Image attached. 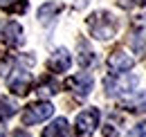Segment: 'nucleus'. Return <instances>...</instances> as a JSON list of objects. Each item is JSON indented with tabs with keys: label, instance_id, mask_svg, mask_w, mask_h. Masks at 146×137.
I'll list each match as a JSON object with an SVG mask.
<instances>
[{
	"label": "nucleus",
	"instance_id": "f257e3e1",
	"mask_svg": "<svg viewBox=\"0 0 146 137\" xmlns=\"http://www.w3.org/2000/svg\"><path fill=\"white\" fill-rule=\"evenodd\" d=\"M117 18L108 14V11H97V14H92L88 18V29H90V34L94 38H99V41H108L112 36L117 34Z\"/></svg>",
	"mask_w": 146,
	"mask_h": 137
},
{
	"label": "nucleus",
	"instance_id": "f03ea898",
	"mask_svg": "<svg viewBox=\"0 0 146 137\" xmlns=\"http://www.w3.org/2000/svg\"><path fill=\"white\" fill-rule=\"evenodd\" d=\"M137 76L135 74H126V72H121V74H115V76H108L106 81H104V88H106V92H108L110 97H117V94H128V92H133V88L137 86Z\"/></svg>",
	"mask_w": 146,
	"mask_h": 137
},
{
	"label": "nucleus",
	"instance_id": "7ed1b4c3",
	"mask_svg": "<svg viewBox=\"0 0 146 137\" xmlns=\"http://www.w3.org/2000/svg\"><path fill=\"white\" fill-rule=\"evenodd\" d=\"M99 126V110L97 108H86L76 115V121H74V130L79 137H90Z\"/></svg>",
	"mask_w": 146,
	"mask_h": 137
},
{
	"label": "nucleus",
	"instance_id": "20e7f679",
	"mask_svg": "<svg viewBox=\"0 0 146 137\" xmlns=\"http://www.w3.org/2000/svg\"><path fill=\"white\" fill-rule=\"evenodd\" d=\"M54 112V106L50 101H38V103H32L25 108L23 112V124L25 126H34V124H40V121L50 119Z\"/></svg>",
	"mask_w": 146,
	"mask_h": 137
},
{
	"label": "nucleus",
	"instance_id": "39448f33",
	"mask_svg": "<svg viewBox=\"0 0 146 137\" xmlns=\"http://www.w3.org/2000/svg\"><path fill=\"white\" fill-rule=\"evenodd\" d=\"M108 68L112 74H121V72H128V70L135 68V59L130 54H126V52L117 50L108 56Z\"/></svg>",
	"mask_w": 146,
	"mask_h": 137
},
{
	"label": "nucleus",
	"instance_id": "423d86ee",
	"mask_svg": "<svg viewBox=\"0 0 146 137\" xmlns=\"http://www.w3.org/2000/svg\"><path fill=\"white\" fill-rule=\"evenodd\" d=\"M0 41L7 43V45H20L23 43V27L16 20L0 23Z\"/></svg>",
	"mask_w": 146,
	"mask_h": 137
},
{
	"label": "nucleus",
	"instance_id": "0eeeda50",
	"mask_svg": "<svg viewBox=\"0 0 146 137\" xmlns=\"http://www.w3.org/2000/svg\"><path fill=\"white\" fill-rule=\"evenodd\" d=\"M7 83H9V90L14 94H27L29 88H32V74L25 72V70H14L9 74V81Z\"/></svg>",
	"mask_w": 146,
	"mask_h": 137
},
{
	"label": "nucleus",
	"instance_id": "6e6552de",
	"mask_svg": "<svg viewBox=\"0 0 146 137\" xmlns=\"http://www.w3.org/2000/svg\"><path fill=\"white\" fill-rule=\"evenodd\" d=\"M65 88H70L74 94H79V97H88L90 90H92V76L86 74V72H81L76 76H70L65 81Z\"/></svg>",
	"mask_w": 146,
	"mask_h": 137
},
{
	"label": "nucleus",
	"instance_id": "1a4fd4ad",
	"mask_svg": "<svg viewBox=\"0 0 146 137\" xmlns=\"http://www.w3.org/2000/svg\"><path fill=\"white\" fill-rule=\"evenodd\" d=\"M70 65H72V56L68 54V50H56L47 61V68L52 72H68Z\"/></svg>",
	"mask_w": 146,
	"mask_h": 137
},
{
	"label": "nucleus",
	"instance_id": "9d476101",
	"mask_svg": "<svg viewBox=\"0 0 146 137\" xmlns=\"http://www.w3.org/2000/svg\"><path fill=\"white\" fill-rule=\"evenodd\" d=\"M43 137H70V124L68 119H54L45 130H43Z\"/></svg>",
	"mask_w": 146,
	"mask_h": 137
},
{
	"label": "nucleus",
	"instance_id": "9b49d317",
	"mask_svg": "<svg viewBox=\"0 0 146 137\" xmlns=\"http://www.w3.org/2000/svg\"><path fill=\"white\" fill-rule=\"evenodd\" d=\"M121 106L133 112H146V92H135L133 97H126Z\"/></svg>",
	"mask_w": 146,
	"mask_h": 137
},
{
	"label": "nucleus",
	"instance_id": "f8f14e48",
	"mask_svg": "<svg viewBox=\"0 0 146 137\" xmlns=\"http://www.w3.org/2000/svg\"><path fill=\"white\" fill-rule=\"evenodd\" d=\"M16 110H18V106L11 101V99L0 97V119H11L16 115Z\"/></svg>",
	"mask_w": 146,
	"mask_h": 137
},
{
	"label": "nucleus",
	"instance_id": "ddd939ff",
	"mask_svg": "<svg viewBox=\"0 0 146 137\" xmlns=\"http://www.w3.org/2000/svg\"><path fill=\"white\" fill-rule=\"evenodd\" d=\"M61 11V5H56V2H50V5H43L40 9H38V18L43 20V23H50L52 18L56 16Z\"/></svg>",
	"mask_w": 146,
	"mask_h": 137
},
{
	"label": "nucleus",
	"instance_id": "4468645a",
	"mask_svg": "<svg viewBox=\"0 0 146 137\" xmlns=\"http://www.w3.org/2000/svg\"><path fill=\"white\" fill-rule=\"evenodd\" d=\"M117 5L121 9H133V7H144L146 0H117Z\"/></svg>",
	"mask_w": 146,
	"mask_h": 137
},
{
	"label": "nucleus",
	"instance_id": "2eb2a0df",
	"mask_svg": "<svg viewBox=\"0 0 146 137\" xmlns=\"http://www.w3.org/2000/svg\"><path fill=\"white\" fill-rule=\"evenodd\" d=\"M126 137H146V121H142V124H137L130 133H128Z\"/></svg>",
	"mask_w": 146,
	"mask_h": 137
},
{
	"label": "nucleus",
	"instance_id": "dca6fc26",
	"mask_svg": "<svg viewBox=\"0 0 146 137\" xmlns=\"http://www.w3.org/2000/svg\"><path fill=\"white\" fill-rule=\"evenodd\" d=\"M56 83H45V86H40V90H38V94H40V97H43V94H54L56 92Z\"/></svg>",
	"mask_w": 146,
	"mask_h": 137
},
{
	"label": "nucleus",
	"instance_id": "f3484780",
	"mask_svg": "<svg viewBox=\"0 0 146 137\" xmlns=\"http://www.w3.org/2000/svg\"><path fill=\"white\" fill-rule=\"evenodd\" d=\"M92 61H94V56H92V52H90V50H86L83 54H81V59H79V63H81L83 68H86V65H90Z\"/></svg>",
	"mask_w": 146,
	"mask_h": 137
},
{
	"label": "nucleus",
	"instance_id": "a211bd4d",
	"mask_svg": "<svg viewBox=\"0 0 146 137\" xmlns=\"http://www.w3.org/2000/svg\"><path fill=\"white\" fill-rule=\"evenodd\" d=\"M16 2H18V0H0V7H2V9H11Z\"/></svg>",
	"mask_w": 146,
	"mask_h": 137
},
{
	"label": "nucleus",
	"instance_id": "6ab92c4d",
	"mask_svg": "<svg viewBox=\"0 0 146 137\" xmlns=\"http://www.w3.org/2000/svg\"><path fill=\"white\" fill-rule=\"evenodd\" d=\"M14 137H29V135H27L25 130H18V133H14Z\"/></svg>",
	"mask_w": 146,
	"mask_h": 137
},
{
	"label": "nucleus",
	"instance_id": "aec40b11",
	"mask_svg": "<svg viewBox=\"0 0 146 137\" xmlns=\"http://www.w3.org/2000/svg\"><path fill=\"white\" fill-rule=\"evenodd\" d=\"M137 50H142V52H146V43H144V45H139V47H137Z\"/></svg>",
	"mask_w": 146,
	"mask_h": 137
},
{
	"label": "nucleus",
	"instance_id": "412c9836",
	"mask_svg": "<svg viewBox=\"0 0 146 137\" xmlns=\"http://www.w3.org/2000/svg\"><path fill=\"white\" fill-rule=\"evenodd\" d=\"M0 137H5V130H2V128H0Z\"/></svg>",
	"mask_w": 146,
	"mask_h": 137
}]
</instances>
